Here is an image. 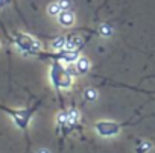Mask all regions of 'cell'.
Masks as SVG:
<instances>
[{"label": "cell", "mask_w": 155, "mask_h": 153, "mask_svg": "<svg viewBox=\"0 0 155 153\" xmlns=\"http://www.w3.org/2000/svg\"><path fill=\"white\" fill-rule=\"evenodd\" d=\"M14 43H15L17 49L20 52H23L25 55H34V53H37V52H40L43 49V44L38 40H35L31 35H28V33H20V32L15 33Z\"/></svg>", "instance_id": "1"}, {"label": "cell", "mask_w": 155, "mask_h": 153, "mask_svg": "<svg viewBox=\"0 0 155 153\" xmlns=\"http://www.w3.org/2000/svg\"><path fill=\"white\" fill-rule=\"evenodd\" d=\"M50 79L53 82L55 88H61V90H70L73 85V79L71 76L65 71V68H62L61 64H53L52 70H50Z\"/></svg>", "instance_id": "2"}, {"label": "cell", "mask_w": 155, "mask_h": 153, "mask_svg": "<svg viewBox=\"0 0 155 153\" xmlns=\"http://www.w3.org/2000/svg\"><path fill=\"white\" fill-rule=\"evenodd\" d=\"M0 109H3L5 112H8V114L12 117V120H14V123L17 124V127H20V129H28L29 121H31L32 114L35 112L37 106H32V108H29V109H9V108H5V106H0Z\"/></svg>", "instance_id": "3"}, {"label": "cell", "mask_w": 155, "mask_h": 153, "mask_svg": "<svg viewBox=\"0 0 155 153\" xmlns=\"http://www.w3.org/2000/svg\"><path fill=\"white\" fill-rule=\"evenodd\" d=\"M94 132L102 138H113L120 133V126L113 120H99L94 124Z\"/></svg>", "instance_id": "4"}, {"label": "cell", "mask_w": 155, "mask_h": 153, "mask_svg": "<svg viewBox=\"0 0 155 153\" xmlns=\"http://www.w3.org/2000/svg\"><path fill=\"white\" fill-rule=\"evenodd\" d=\"M58 23L62 26V27H71L73 24H74V14L73 12H70V9L68 11H62L58 17Z\"/></svg>", "instance_id": "5"}, {"label": "cell", "mask_w": 155, "mask_h": 153, "mask_svg": "<svg viewBox=\"0 0 155 153\" xmlns=\"http://www.w3.org/2000/svg\"><path fill=\"white\" fill-rule=\"evenodd\" d=\"M74 67H76V70H78V73H79V74H87L90 71V68H91V62H90L88 58L79 56V58H78V61L74 62Z\"/></svg>", "instance_id": "6"}, {"label": "cell", "mask_w": 155, "mask_h": 153, "mask_svg": "<svg viewBox=\"0 0 155 153\" xmlns=\"http://www.w3.org/2000/svg\"><path fill=\"white\" fill-rule=\"evenodd\" d=\"M84 43L82 37L81 35H71V37H67V47L65 50L71 52V50H78V47H81Z\"/></svg>", "instance_id": "7"}, {"label": "cell", "mask_w": 155, "mask_h": 153, "mask_svg": "<svg viewBox=\"0 0 155 153\" xmlns=\"http://www.w3.org/2000/svg\"><path fill=\"white\" fill-rule=\"evenodd\" d=\"M67 47V37H58L50 43V49L55 52H64Z\"/></svg>", "instance_id": "8"}, {"label": "cell", "mask_w": 155, "mask_h": 153, "mask_svg": "<svg viewBox=\"0 0 155 153\" xmlns=\"http://www.w3.org/2000/svg\"><path fill=\"white\" fill-rule=\"evenodd\" d=\"M82 96H84V100H85V102L94 103V102L97 100V97H99V93H97L94 88H85Z\"/></svg>", "instance_id": "9"}, {"label": "cell", "mask_w": 155, "mask_h": 153, "mask_svg": "<svg viewBox=\"0 0 155 153\" xmlns=\"http://www.w3.org/2000/svg\"><path fill=\"white\" fill-rule=\"evenodd\" d=\"M78 58H79V53H78V50H64V55H62V61L65 64H74L78 61Z\"/></svg>", "instance_id": "10"}, {"label": "cell", "mask_w": 155, "mask_h": 153, "mask_svg": "<svg viewBox=\"0 0 155 153\" xmlns=\"http://www.w3.org/2000/svg\"><path fill=\"white\" fill-rule=\"evenodd\" d=\"M61 12H62V9H61V6H59L58 2H52V3L47 5V14L50 17H58Z\"/></svg>", "instance_id": "11"}, {"label": "cell", "mask_w": 155, "mask_h": 153, "mask_svg": "<svg viewBox=\"0 0 155 153\" xmlns=\"http://www.w3.org/2000/svg\"><path fill=\"white\" fill-rule=\"evenodd\" d=\"M67 117H68V124H74V123L79 121L81 114H79V111H78V109L71 108V109H68V111H67Z\"/></svg>", "instance_id": "12"}, {"label": "cell", "mask_w": 155, "mask_h": 153, "mask_svg": "<svg viewBox=\"0 0 155 153\" xmlns=\"http://www.w3.org/2000/svg\"><path fill=\"white\" fill-rule=\"evenodd\" d=\"M99 35H101L102 38H110V37L113 35V27H111L110 24H107V23L101 24V26H99Z\"/></svg>", "instance_id": "13"}, {"label": "cell", "mask_w": 155, "mask_h": 153, "mask_svg": "<svg viewBox=\"0 0 155 153\" xmlns=\"http://www.w3.org/2000/svg\"><path fill=\"white\" fill-rule=\"evenodd\" d=\"M56 123H58L59 126H65V124H68L67 111H62V112H58V114H56Z\"/></svg>", "instance_id": "14"}, {"label": "cell", "mask_w": 155, "mask_h": 153, "mask_svg": "<svg viewBox=\"0 0 155 153\" xmlns=\"http://www.w3.org/2000/svg\"><path fill=\"white\" fill-rule=\"evenodd\" d=\"M150 148H152V144H150L149 141H141V142L138 144L137 153H147Z\"/></svg>", "instance_id": "15"}, {"label": "cell", "mask_w": 155, "mask_h": 153, "mask_svg": "<svg viewBox=\"0 0 155 153\" xmlns=\"http://www.w3.org/2000/svg\"><path fill=\"white\" fill-rule=\"evenodd\" d=\"M65 71L71 76V78H76V76L79 74V73H78V70H76V67H74L73 64H67V65H65Z\"/></svg>", "instance_id": "16"}, {"label": "cell", "mask_w": 155, "mask_h": 153, "mask_svg": "<svg viewBox=\"0 0 155 153\" xmlns=\"http://www.w3.org/2000/svg\"><path fill=\"white\" fill-rule=\"evenodd\" d=\"M58 3H59L62 11H68L71 8V2H70V0H58Z\"/></svg>", "instance_id": "17"}, {"label": "cell", "mask_w": 155, "mask_h": 153, "mask_svg": "<svg viewBox=\"0 0 155 153\" xmlns=\"http://www.w3.org/2000/svg\"><path fill=\"white\" fill-rule=\"evenodd\" d=\"M37 153H50V150H49V148H46V147H41V148H38V150H37Z\"/></svg>", "instance_id": "18"}, {"label": "cell", "mask_w": 155, "mask_h": 153, "mask_svg": "<svg viewBox=\"0 0 155 153\" xmlns=\"http://www.w3.org/2000/svg\"><path fill=\"white\" fill-rule=\"evenodd\" d=\"M8 2V0H0V8H2V6H5V3Z\"/></svg>", "instance_id": "19"}, {"label": "cell", "mask_w": 155, "mask_h": 153, "mask_svg": "<svg viewBox=\"0 0 155 153\" xmlns=\"http://www.w3.org/2000/svg\"><path fill=\"white\" fill-rule=\"evenodd\" d=\"M0 47H2V43H0Z\"/></svg>", "instance_id": "20"}]
</instances>
